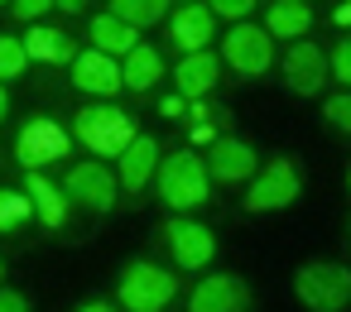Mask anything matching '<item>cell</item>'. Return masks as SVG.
<instances>
[{"label":"cell","mask_w":351,"mask_h":312,"mask_svg":"<svg viewBox=\"0 0 351 312\" xmlns=\"http://www.w3.org/2000/svg\"><path fill=\"white\" fill-rule=\"evenodd\" d=\"M73 87L92 92V96H116L121 92V63L101 49H87L73 58Z\"/></svg>","instance_id":"4fadbf2b"},{"label":"cell","mask_w":351,"mask_h":312,"mask_svg":"<svg viewBox=\"0 0 351 312\" xmlns=\"http://www.w3.org/2000/svg\"><path fill=\"white\" fill-rule=\"evenodd\" d=\"M0 278H5V269H0Z\"/></svg>","instance_id":"d590c367"},{"label":"cell","mask_w":351,"mask_h":312,"mask_svg":"<svg viewBox=\"0 0 351 312\" xmlns=\"http://www.w3.org/2000/svg\"><path fill=\"white\" fill-rule=\"evenodd\" d=\"M337 25H341V29H351V0H346V5L337 10Z\"/></svg>","instance_id":"1f68e13d"},{"label":"cell","mask_w":351,"mask_h":312,"mask_svg":"<svg viewBox=\"0 0 351 312\" xmlns=\"http://www.w3.org/2000/svg\"><path fill=\"white\" fill-rule=\"evenodd\" d=\"M169 250H173V264L178 269H207L212 255H217V240L202 221H188V216H169Z\"/></svg>","instance_id":"30bf717a"},{"label":"cell","mask_w":351,"mask_h":312,"mask_svg":"<svg viewBox=\"0 0 351 312\" xmlns=\"http://www.w3.org/2000/svg\"><path fill=\"white\" fill-rule=\"evenodd\" d=\"M293 293H298V302L308 312H341L351 302V269L346 264H327V259L303 264L293 274Z\"/></svg>","instance_id":"277c9868"},{"label":"cell","mask_w":351,"mask_h":312,"mask_svg":"<svg viewBox=\"0 0 351 312\" xmlns=\"http://www.w3.org/2000/svg\"><path fill=\"white\" fill-rule=\"evenodd\" d=\"M25 192H29L34 211L44 216V226H53V231H58V226L68 221V207H73V202H68V197H63V187H53L44 173H29V187H25Z\"/></svg>","instance_id":"44dd1931"},{"label":"cell","mask_w":351,"mask_h":312,"mask_svg":"<svg viewBox=\"0 0 351 312\" xmlns=\"http://www.w3.org/2000/svg\"><path fill=\"white\" fill-rule=\"evenodd\" d=\"M29 68V53H25V39H10V34H0V82H10Z\"/></svg>","instance_id":"cb8c5ba5"},{"label":"cell","mask_w":351,"mask_h":312,"mask_svg":"<svg viewBox=\"0 0 351 312\" xmlns=\"http://www.w3.org/2000/svg\"><path fill=\"white\" fill-rule=\"evenodd\" d=\"M53 5H58V10H68V15H77V10L87 5V0H53Z\"/></svg>","instance_id":"4dcf8cb0"},{"label":"cell","mask_w":351,"mask_h":312,"mask_svg":"<svg viewBox=\"0 0 351 312\" xmlns=\"http://www.w3.org/2000/svg\"><path fill=\"white\" fill-rule=\"evenodd\" d=\"M0 5H15V0H0Z\"/></svg>","instance_id":"e575fe53"},{"label":"cell","mask_w":351,"mask_h":312,"mask_svg":"<svg viewBox=\"0 0 351 312\" xmlns=\"http://www.w3.org/2000/svg\"><path fill=\"white\" fill-rule=\"evenodd\" d=\"M87 39H92L101 53H111V58L121 53V58H125V53L140 44V29H135V25H125V20H116V15L106 10V15H97V20L87 25Z\"/></svg>","instance_id":"ac0fdd59"},{"label":"cell","mask_w":351,"mask_h":312,"mask_svg":"<svg viewBox=\"0 0 351 312\" xmlns=\"http://www.w3.org/2000/svg\"><path fill=\"white\" fill-rule=\"evenodd\" d=\"M207 178L212 183H250L255 178V168H260V159H255V149L250 144H241V140H212L207 144Z\"/></svg>","instance_id":"8fae6325"},{"label":"cell","mask_w":351,"mask_h":312,"mask_svg":"<svg viewBox=\"0 0 351 312\" xmlns=\"http://www.w3.org/2000/svg\"><path fill=\"white\" fill-rule=\"evenodd\" d=\"M346 187H351V178H346Z\"/></svg>","instance_id":"74e56055"},{"label":"cell","mask_w":351,"mask_h":312,"mask_svg":"<svg viewBox=\"0 0 351 312\" xmlns=\"http://www.w3.org/2000/svg\"><path fill=\"white\" fill-rule=\"evenodd\" d=\"M49 5H53V0H15L10 10H15V20H39Z\"/></svg>","instance_id":"83f0119b"},{"label":"cell","mask_w":351,"mask_h":312,"mask_svg":"<svg viewBox=\"0 0 351 312\" xmlns=\"http://www.w3.org/2000/svg\"><path fill=\"white\" fill-rule=\"evenodd\" d=\"M327 68H332V77H337V82H351V39H341V44H337V53H332V63H327Z\"/></svg>","instance_id":"4316f807"},{"label":"cell","mask_w":351,"mask_h":312,"mask_svg":"<svg viewBox=\"0 0 351 312\" xmlns=\"http://www.w3.org/2000/svg\"><path fill=\"white\" fill-rule=\"evenodd\" d=\"M25 53H29V63H73L77 58L73 39L63 29H49V25H34L25 34Z\"/></svg>","instance_id":"ffe728a7"},{"label":"cell","mask_w":351,"mask_h":312,"mask_svg":"<svg viewBox=\"0 0 351 312\" xmlns=\"http://www.w3.org/2000/svg\"><path fill=\"white\" fill-rule=\"evenodd\" d=\"M178 298V274L154 259H135L121 269V307L125 312H164Z\"/></svg>","instance_id":"7a4b0ae2"},{"label":"cell","mask_w":351,"mask_h":312,"mask_svg":"<svg viewBox=\"0 0 351 312\" xmlns=\"http://www.w3.org/2000/svg\"><path fill=\"white\" fill-rule=\"evenodd\" d=\"M221 63L231 68V73H241V77H260V73H269V63H274V39L260 29V25H231V34L221 39Z\"/></svg>","instance_id":"8992f818"},{"label":"cell","mask_w":351,"mask_h":312,"mask_svg":"<svg viewBox=\"0 0 351 312\" xmlns=\"http://www.w3.org/2000/svg\"><path fill=\"white\" fill-rule=\"evenodd\" d=\"M116 192H121V183H116V173H111L106 164H77V168H68V178H63V197H68L73 207L92 211V216L111 211V207H116Z\"/></svg>","instance_id":"52a82bcc"},{"label":"cell","mask_w":351,"mask_h":312,"mask_svg":"<svg viewBox=\"0 0 351 312\" xmlns=\"http://www.w3.org/2000/svg\"><path fill=\"white\" fill-rule=\"evenodd\" d=\"M293 197H298V164L293 159H269L265 168H255L241 207L250 216H265V211H284Z\"/></svg>","instance_id":"5b68a950"},{"label":"cell","mask_w":351,"mask_h":312,"mask_svg":"<svg viewBox=\"0 0 351 312\" xmlns=\"http://www.w3.org/2000/svg\"><path fill=\"white\" fill-rule=\"evenodd\" d=\"M284 82L293 96H317L327 87V58L317 44H293L284 53Z\"/></svg>","instance_id":"7c38bea8"},{"label":"cell","mask_w":351,"mask_h":312,"mask_svg":"<svg viewBox=\"0 0 351 312\" xmlns=\"http://www.w3.org/2000/svg\"><path fill=\"white\" fill-rule=\"evenodd\" d=\"M303 5H313V0H303Z\"/></svg>","instance_id":"8d00e7d4"},{"label":"cell","mask_w":351,"mask_h":312,"mask_svg":"<svg viewBox=\"0 0 351 312\" xmlns=\"http://www.w3.org/2000/svg\"><path fill=\"white\" fill-rule=\"evenodd\" d=\"M202 5L217 15V20H231V25H241L255 5H260V0H202Z\"/></svg>","instance_id":"d4e9b609"},{"label":"cell","mask_w":351,"mask_h":312,"mask_svg":"<svg viewBox=\"0 0 351 312\" xmlns=\"http://www.w3.org/2000/svg\"><path fill=\"white\" fill-rule=\"evenodd\" d=\"M313 25V10L303 5V0H274V5H265V34L269 39H303Z\"/></svg>","instance_id":"e0dca14e"},{"label":"cell","mask_w":351,"mask_h":312,"mask_svg":"<svg viewBox=\"0 0 351 312\" xmlns=\"http://www.w3.org/2000/svg\"><path fill=\"white\" fill-rule=\"evenodd\" d=\"M15 159H20L29 173H44L49 164L68 159V130H63L58 120H49V116H34V120L20 130V140H15Z\"/></svg>","instance_id":"ba28073f"},{"label":"cell","mask_w":351,"mask_h":312,"mask_svg":"<svg viewBox=\"0 0 351 312\" xmlns=\"http://www.w3.org/2000/svg\"><path fill=\"white\" fill-rule=\"evenodd\" d=\"M193 140H197V144H212L217 135H212V125H197V130H193Z\"/></svg>","instance_id":"f546056e"},{"label":"cell","mask_w":351,"mask_h":312,"mask_svg":"<svg viewBox=\"0 0 351 312\" xmlns=\"http://www.w3.org/2000/svg\"><path fill=\"white\" fill-rule=\"evenodd\" d=\"M5 111H10V96H5V82H0V120H5Z\"/></svg>","instance_id":"836d02e7"},{"label":"cell","mask_w":351,"mask_h":312,"mask_svg":"<svg viewBox=\"0 0 351 312\" xmlns=\"http://www.w3.org/2000/svg\"><path fill=\"white\" fill-rule=\"evenodd\" d=\"M188 312H250V283L241 274H207L193 288Z\"/></svg>","instance_id":"9c48e42d"},{"label":"cell","mask_w":351,"mask_h":312,"mask_svg":"<svg viewBox=\"0 0 351 312\" xmlns=\"http://www.w3.org/2000/svg\"><path fill=\"white\" fill-rule=\"evenodd\" d=\"M111 15L135 25V29H145V25H159L169 15V0H111Z\"/></svg>","instance_id":"7402d4cb"},{"label":"cell","mask_w":351,"mask_h":312,"mask_svg":"<svg viewBox=\"0 0 351 312\" xmlns=\"http://www.w3.org/2000/svg\"><path fill=\"white\" fill-rule=\"evenodd\" d=\"M0 312H29L25 293H15V288H0Z\"/></svg>","instance_id":"f1b7e54d"},{"label":"cell","mask_w":351,"mask_h":312,"mask_svg":"<svg viewBox=\"0 0 351 312\" xmlns=\"http://www.w3.org/2000/svg\"><path fill=\"white\" fill-rule=\"evenodd\" d=\"M77 312H116L111 302H87V307H77Z\"/></svg>","instance_id":"d6a6232c"},{"label":"cell","mask_w":351,"mask_h":312,"mask_svg":"<svg viewBox=\"0 0 351 312\" xmlns=\"http://www.w3.org/2000/svg\"><path fill=\"white\" fill-rule=\"evenodd\" d=\"M159 197L173 207V211H193L212 197V178H207V164L193 154V149H173L164 154L159 164Z\"/></svg>","instance_id":"6da1fadb"},{"label":"cell","mask_w":351,"mask_h":312,"mask_svg":"<svg viewBox=\"0 0 351 312\" xmlns=\"http://www.w3.org/2000/svg\"><path fill=\"white\" fill-rule=\"evenodd\" d=\"M159 173V144L149 140V135H135L125 149H121V187L135 197V192H145L149 187V178Z\"/></svg>","instance_id":"9a60e30c"},{"label":"cell","mask_w":351,"mask_h":312,"mask_svg":"<svg viewBox=\"0 0 351 312\" xmlns=\"http://www.w3.org/2000/svg\"><path fill=\"white\" fill-rule=\"evenodd\" d=\"M322 116H327L337 130H346V135H351V92H341V96H327V101H322Z\"/></svg>","instance_id":"484cf974"},{"label":"cell","mask_w":351,"mask_h":312,"mask_svg":"<svg viewBox=\"0 0 351 312\" xmlns=\"http://www.w3.org/2000/svg\"><path fill=\"white\" fill-rule=\"evenodd\" d=\"M159 77H164V58H159L149 44H135V49L121 58V87H130V92H149Z\"/></svg>","instance_id":"d6986e66"},{"label":"cell","mask_w":351,"mask_h":312,"mask_svg":"<svg viewBox=\"0 0 351 312\" xmlns=\"http://www.w3.org/2000/svg\"><path fill=\"white\" fill-rule=\"evenodd\" d=\"M169 34H173V44H178L183 53H202V49L212 44V34H217V15L202 5V0H188V5L173 10Z\"/></svg>","instance_id":"5bb4252c"},{"label":"cell","mask_w":351,"mask_h":312,"mask_svg":"<svg viewBox=\"0 0 351 312\" xmlns=\"http://www.w3.org/2000/svg\"><path fill=\"white\" fill-rule=\"evenodd\" d=\"M34 216V202L29 192H10V187H0V231H15Z\"/></svg>","instance_id":"603a6c76"},{"label":"cell","mask_w":351,"mask_h":312,"mask_svg":"<svg viewBox=\"0 0 351 312\" xmlns=\"http://www.w3.org/2000/svg\"><path fill=\"white\" fill-rule=\"evenodd\" d=\"M135 120L121 111V106H82L77 111V140L97 154V159H121V149L135 140Z\"/></svg>","instance_id":"3957f363"},{"label":"cell","mask_w":351,"mask_h":312,"mask_svg":"<svg viewBox=\"0 0 351 312\" xmlns=\"http://www.w3.org/2000/svg\"><path fill=\"white\" fill-rule=\"evenodd\" d=\"M217 77H221V58L217 53H183V63L173 68V82H178V92L188 96V101H202L212 87H217Z\"/></svg>","instance_id":"2e32d148"}]
</instances>
